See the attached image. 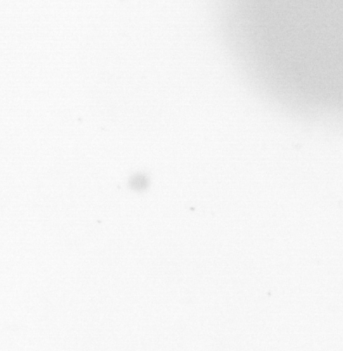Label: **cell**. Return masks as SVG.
I'll return each mask as SVG.
<instances>
[{"label":"cell","instance_id":"obj_1","mask_svg":"<svg viewBox=\"0 0 343 351\" xmlns=\"http://www.w3.org/2000/svg\"><path fill=\"white\" fill-rule=\"evenodd\" d=\"M147 186V182L143 176L134 177L133 180L130 181V186L134 190L144 189Z\"/></svg>","mask_w":343,"mask_h":351}]
</instances>
